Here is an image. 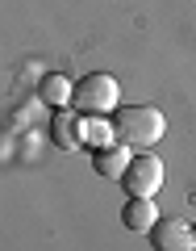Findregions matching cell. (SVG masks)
Here are the masks:
<instances>
[{"label":"cell","mask_w":196,"mask_h":251,"mask_svg":"<svg viewBox=\"0 0 196 251\" xmlns=\"http://www.w3.org/2000/svg\"><path fill=\"white\" fill-rule=\"evenodd\" d=\"M130 159H134V155L125 151V143L121 147H100V151L92 155V168H96L105 180H121L125 168H130Z\"/></svg>","instance_id":"cell-6"},{"label":"cell","mask_w":196,"mask_h":251,"mask_svg":"<svg viewBox=\"0 0 196 251\" xmlns=\"http://www.w3.org/2000/svg\"><path fill=\"white\" fill-rule=\"evenodd\" d=\"M121 180H125V193H134V197H154V193L163 188V159L159 155H134Z\"/></svg>","instance_id":"cell-3"},{"label":"cell","mask_w":196,"mask_h":251,"mask_svg":"<svg viewBox=\"0 0 196 251\" xmlns=\"http://www.w3.org/2000/svg\"><path fill=\"white\" fill-rule=\"evenodd\" d=\"M151 243H154V251H192L196 247V230L184 218H159V222L151 226Z\"/></svg>","instance_id":"cell-4"},{"label":"cell","mask_w":196,"mask_h":251,"mask_svg":"<svg viewBox=\"0 0 196 251\" xmlns=\"http://www.w3.org/2000/svg\"><path fill=\"white\" fill-rule=\"evenodd\" d=\"M163 130H167V122L154 105H125L117 109V122H113V134L125 147H151L163 138Z\"/></svg>","instance_id":"cell-1"},{"label":"cell","mask_w":196,"mask_h":251,"mask_svg":"<svg viewBox=\"0 0 196 251\" xmlns=\"http://www.w3.org/2000/svg\"><path fill=\"white\" fill-rule=\"evenodd\" d=\"M71 97H75V84H67L63 75H46L42 80V100L46 105H71Z\"/></svg>","instance_id":"cell-7"},{"label":"cell","mask_w":196,"mask_h":251,"mask_svg":"<svg viewBox=\"0 0 196 251\" xmlns=\"http://www.w3.org/2000/svg\"><path fill=\"white\" fill-rule=\"evenodd\" d=\"M117 80L109 72H92V75H84L80 84H75V97H71V105L80 109L84 117H100V113H109V109H117Z\"/></svg>","instance_id":"cell-2"},{"label":"cell","mask_w":196,"mask_h":251,"mask_svg":"<svg viewBox=\"0 0 196 251\" xmlns=\"http://www.w3.org/2000/svg\"><path fill=\"white\" fill-rule=\"evenodd\" d=\"M192 230H196V222H192Z\"/></svg>","instance_id":"cell-8"},{"label":"cell","mask_w":196,"mask_h":251,"mask_svg":"<svg viewBox=\"0 0 196 251\" xmlns=\"http://www.w3.org/2000/svg\"><path fill=\"white\" fill-rule=\"evenodd\" d=\"M121 222H125V230H146L151 234V226L159 222V209H154L151 197H130L121 205Z\"/></svg>","instance_id":"cell-5"}]
</instances>
